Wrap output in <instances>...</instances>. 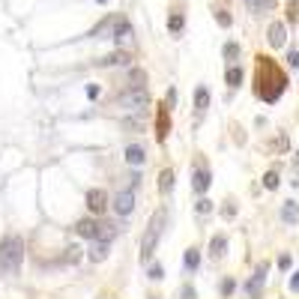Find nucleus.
Returning a JSON list of instances; mask_svg holds the SVG:
<instances>
[{
	"mask_svg": "<svg viewBox=\"0 0 299 299\" xmlns=\"http://www.w3.org/2000/svg\"><path fill=\"white\" fill-rule=\"evenodd\" d=\"M165 222H168V210L162 207V210H156V215L150 218L147 233H144V240H141V261H144V264L153 257V251H156L158 240H162V233H165Z\"/></svg>",
	"mask_w": 299,
	"mask_h": 299,
	"instance_id": "nucleus-1",
	"label": "nucleus"
},
{
	"mask_svg": "<svg viewBox=\"0 0 299 299\" xmlns=\"http://www.w3.org/2000/svg\"><path fill=\"white\" fill-rule=\"evenodd\" d=\"M24 261V243L18 236H9L0 243V269L3 272H18V266Z\"/></svg>",
	"mask_w": 299,
	"mask_h": 299,
	"instance_id": "nucleus-2",
	"label": "nucleus"
},
{
	"mask_svg": "<svg viewBox=\"0 0 299 299\" xmlns=\"http://www.w3.org/2000/svg\"><path fill=\"white\" fill-rule=\"evenodd\" d=\"M117 105L123 108V111H144V108L150 105V93H147V87H129L117 99Z\"/></svg>",
	"mask_w": 299,
	"mask_h": 299,
	"instance_id": "nucleus-3",
	"label": "nucleus"
},
{
	"mask_svg": "<svg viewBox=\"0 0 299 299\" xmlns=\"http://www.w3.org/2000/svg\"><path fill=\"white\" fill-rule=\"evenodd\" d=\"M210 183H212V176H210V168H204V165H197L192 171V189L197 194H204L207 189H210Z\"/></svg>",
	"mask_w": 299,
	"mask_h": 299,
	"instance_id": "nucleus-4",
	"label": "nucleus"
},
{
	"mask_svg": "<svg viewBox=\"0 0 299 299\" xmlns=\"http://www.w3.org/2000/svg\"><path fill=\"white\" fill-rule=\"evenodd\" d=\"M114 210L120 215H132V210H135V189H126V192L117 194L114 197Z\"/></svg>",
	"mask_w": 299,
	"mask_h": 299,
	"instance_id": "nucleus-5",
	"label": "nucleus"
},
{
	"mask_svg": "<svg viewBox=\"0 0 299 299\" xmlns=\"http://www.w3.org/2000/svg\"><path fill=\"white\" fill-rule=\"evenodd\" d=\"M87 207H90V212H102L108 210V194H105V189H90L87 192Z\"/></svg>",
	"mask_w": 299,
	"mask_h": 299,
	"instance_id": "nucleus-6",
	"label": "nucleus"
},
{
	"mask_svg": "<svg viewBox=\"0 0 299 299\" xmlns=\"http://www.w3.org/2000/svg\"><path fill=\"white\" fill-rule=\"evenodd\" d=\"M111 36H114V42L123 48V45H129V42L135 39V30H132V24H129V21H120V18H117V24H114V33H111Z\"/></svg>",
	"mask_w": 299,
	"mask_h": 299,
	"instance_id": "nucleus-7",
	"label": "nucleus"
},
{
	"mask_svg": "<svg viewBox=\"0 0 299 299\" xmlns=\"http://www.w3.org/2000/svg\"><path fill=\"white\" fill-rule=\"evenodd\" d=\"M75 233L84 236V240H96V236H99V222H96V218H81V222L75 225Z\"/></svg>",
	"mask_w": 299,
	"mask_h": 299,
	"instance_id": "nucleus-8",
	"label": "nucleus"
},
{
	"mask_svg": "<svg viewBox=\"0 0 299 299\" xmlns=\"http://www.w3.org/2000/svg\"><path fill=\"white\" fill-rule=\"evenodd\" d=\"M123 158L132 165V168H141L144 162H147V153H144V147H138V144H129L126 153H123Z\"/></svg>",
	"mask_w": 299,
	"mask_h": 299,
	"instance_id": "nucleus-9",
	"label": "nucleus"
},
{
	"mask_svg": "<svg viewBox=\"0 0 299 299\" xmlns=\"http://www.w3.org/2000/svg\"><path fill=\"white\" fill-rule=\"evenodd\" d=\"M284 39H287V30H284L282 21H275V24H269V45L272 48H282Z\"/></svg>",
	"mask_w": 299,
	"mask_h": 299,
	"instance_id": "nucleus-10",
	"label": "nucleus"
},
{
	"mask_svg": "<svg viewBox=\"0 0 299 299\" xmlns=\"http://www.w3.org/2000/svg\"><path fill=\"white\" fill-rule=\"evenodd\" d=\"M266 272H269V266H266V264H261V266H257V272H254V278H251V282L246 284V290L251 293V296H257V293H261V284H264Z\"/></svg>",
	"mask_w": 299,
	"mask_h": 299,
	"instance_id": "nucleus-11",
	"label": "nucleus"
},
{
	"mask_svg": "<svg viewBox=\"0 0 299 299\" xmlns=\"http://www.w3.org/2000/svg\"><path fill=\"white\" fill-rule=\"evenodd\" d=\"M99 66H129V54L120 48V51H111L108 57L99 60Z\"/></svg>",
	"mask_w": 299,
	"mask_h": 299,
	"instance_id": "nucleus-12",
	"label": "nucleus"
},
{
	"mask_svg": "<svg viewBox=\"0 0 299 299\" xmlns=\"http://www.w3.org/2000/svg\"><path fill=\"white\" fill-rule=\"evenodd\" d=\"M282 222L284 225H299V207L293 204V201H287L282 207Z\"/></svg>",
	"mask_w": 299,
	"mask_h": 299,
	"instance_id": "nucleus-13",
	"label": "nucleus"
},
{
	"mask_svg": "<svg viewBox=\"0 0 299 299\" xmlns=\"http://www.w3.org/2000/svg\"><path fill=\"white\" fill-rule=\"evenodd\" d=\"M114 24H117V18H105V21H102V24H99V27H93V39H108V36L114 33Z\"/></svg>",
	"mask_w": 299,
	"mask_h": 299,
	"instance_id": "nucleus-14",
	"label": "nucleus"
},
{
	"mask_svg": "<svg viewBox=\"0 0 299 299\" xmlns=\"http://www.w3.org/2000/svg\"><path fill=\"white\" fill-rule=\"evenodd\" d=\"M105 257H108V243H102V240H93L90 261H93V264H99V261H105Z\"/></svg>",
	"mask_w": 299,
	"mask_h": 299,
	"instance_id": "nucleus-15",
	"label": "nucleus"
},
{
	"mask_svg": "<svg viewBox=\"0 0 299 299\" xmlns=\"http://www.w3.org/2000/svg\"><path fill=\"white\" fill-rule=\"evenodd\" d=\"M194 108H197L201 114L210 108V90H207V87H197V90H194Z\"/></svg>",
	"mask_w": 299,
	"mask_h": 299,
	"instance_id": "nucleus-16",
	"label": "nucleus"
},
{
	"mask_svg": "<svg viewBox=\"0 0 299 299\" xmlns=\"http://www.w3.org/2000/svg\"><path fill=\"white\" fill-rule=\"evenodd\" d=\"M144 84H147V69L132 66V69H129V87H144Z\"/></svg>",
	"mask_w": 299,
	"mask_h": 299,
	"instance_id": "nucleus-17",
	"label": "nucleus"
},
{
	"mask_svg": "<svg viewBox=\"0 0 299 299\" xmlns=\"http://www.w3.org/2000/svg\"><path fill=\"white\" fill-rule=\"evenodd\" d=\"M117 233H120V228H117L114 222H108V225H99V236H96V240H102V243H111Z\"/></svg>",
	"mask_w": 299,
	"mask_h": 299,
	"instance_id": "nucleus-18",
	"label": "nucleus"
},
{
	"mask_svg": "<svg viewBox=\"0 0 299 299\" xmlns=\"http://www.w3.org/2000/svg\"><path fill=\"white\" fill-rule=\"evenodd\" d=\"M171 189H174V171H162L158 174V192L168 194Z\"/></svg>",
	"mask_w": 299,
	"mask_h": 299,
	"instance_id": "nucleus-19",
	"label": "nucleus"
},
{
	"mask_svg": "<svg viewBox=\"0 0 299 299\" xmlns=\"http://www.w3.org/2000/svg\"><path fill=\"white\" fill-rule=\"evenodd\" d=\"M228 251V240L225 236H212V243H210V254L212 257H222Z\"/></svg>",
	"mask_w": 299,
	"mask_h": 299,
	"instance_id": "nucleus-20",
	"label": "nucleus"
},
{
	"mask_svg": "<svg viewBox=\"0 0 299 299\" xmlns=\"http://www.w3.org/2000/svg\"><path fill=\"white\" fill-rule=\"evenodd\" d=\"M225 81H228V87H240V84H243V69H240V66H230L228 75H225Z\"/></svg>",
	"mask_w": 299,
	"mask_h": 299,
	"instance_id": "nucleus-21",
	"label": "nucleus"
},
{
	"mask_svg": "<svg viewBox=\"0 0 299 299\" xmlns=\"http://www.w3.org/2000/svg\"><path fill=\"white\" fill-rule=\"evenodd\" d=\"M183 264H186V272H194V269H197V264H201L197 248H189V251H186V261H183Z\"/></svg>",
	"mask_w": 299,
	"mask_h": 299,
	"instance_id": "nucleus-22",
	"label": "nucleus"
},
{
	"mask_svg": "<svg viewBox=\"0 0 299 299\" xmlns=\"http://www.w3.org/2000/svg\"><path fill=\"white\" fill-rule=\"evenodd\" d=\"M158 141H165V135H168V108H162L158 111Z\"/></svg>",
	"mask_w": 299,
	"mask_h": 299,
	"instance_id": "nucleus-23",
	"label": "nucleus"
},
{
	"mask_svg": "<svg viewBox=\"0 0 299 299\" xmlns=\"http://www.w3.org/2000/svg\"><path fill=\"white\" fill-rule=\"evenodd\" d=\"M78 261H81V248H75V246H72V248H66V254H63V264H78Z\"/></svg>",
	"mask_w": 299,
	"mask_h": 299,
	"instance_id": "nucleus-24",
	"label": "nucleus"
},
{
	"mask_svg": "<svg viewBox=\"0 0 299 299\" xmlns=\"http://www.w3.org/2000/svg\"><path fill=\"white\" fill-rule=\"evenodd\" d=\"M183 24H186V18H183V15H171V18H168V30H171V33H180V30H183Z\"/></svg>",
	"mask_w": 299,
	"mask_h": 299,
	"instance_id": "nucleus-25",
	"label": "nucleus"
},
{
	"mask_svg": "<svg viewBox=\"0 0 299 299\" xmlns=\"http://www.w3.org/2000/svg\"><path fill=\"white\" fill-rule=\"evenodd\" d=\"M225 57H228V60H236V57H240V45H236V42H228V45H225Z\"/></svg>",
	"mask_w": 299,
	"mask_h": 299,
	"instance_id": "nucleus-26",
	"label": "nucleus"
},
{
	"mask_svg": "<svg viewBox=\"0 0 299 299\" xmlns=\"http://www.w3.org/2000/svg\"><path fill=\"white\" fill-rule=\"evenodd\" d=\"M264 186H266V189H275V186H278V174H275V171H269V174L264 176Z\"/></svg>",
	"mask_w": 299,
	"mask_h": 299,
	"instance_id": "nucleus-27",
	"label": "nucleus"
},
{
	"mask_svg": "<svg viewBox=\"0 0 299 299\" xmlns=\"http://www.w3.org/2000/svg\"><path fill=\"white\" fill-rule=\"evenodd\" d=\"M162 275H165V269H162L158 264H153V266H150V278H153V282H158Z\"/></svg>",
	"mask_w": 299,
	"mask_h": 299,
	"instance_id": "nucleus-28",
	"label": "nucleus"
},
{
	"mask_svg": "<svg viewBox=\"0 0 299 299\" xmlns=\"http://www.w3.org/2000/svg\"><path fill=\"white\" fill-rule=\"evenodd\" d=\"M215 18H218V24H222V27H230V15L225 12V9H222V12H215Z\"/></svg>",
	"mask_w": 299,
	"mask_h": 299,
	"instance_id": "nucleus-29",
	"label": "nucleus"
},
{
	"mask_svg": "<svg viewBox=\"0 0 299 299\" xmlns=\"http://www.w3.org/2000/svg\"><path fill=\"white\" fill-rule=\"evenodd\" d=\"M180 296H183V299H194V287H192V284H186V287L180 290Z\"/></svg>",
	"mask_w": 299,
	"mask_h": 299,
	"instance_id": "nucleus-30",
	"label": "nucleus"
},
{
	"mask_svg": "<svg viewBox=\"0 0 299 299\" xmlns=\"http://www.w3.org/2000/svg\"><path fill=\"white\" fill-rule=\"evenodd\" d=\"M210 210H212V204L207 201V197H204V201H197V212H210Z\"/></svg>",
	"mask_w": 299,
	"mask_h": 299,
	"instance_id": "nucleus-31",
	"label": "nucleus"
},
{
	"mask_svg": "<svg viewBox=\"0 0 299 299\" xmlns=\"http://www.w3.org/2000/svg\"><path fill=\"white\" fill-rule=\"evenodd\" d=\"M233 287H236V284H233V282L228 278V282L222 284V293H225V296H230V293H233Z\"/></svg>",
	"mask_w": 299,
	"mask_h": 299,
	"instance_id": "nucleus-32",
	"label": "nucleus"
},
{
	"mask_svg": "<svg viewBox=\"0 0 299 299\" xmlns=\"http://www.w3.org/2000/svg\"><path fill=\"white\" fill-rule=\"evenodd\" d=\"M287 60H290V66H293V69H299V51H290V54H287Z\"/></svg>",
	"mask_w": 299,
	"mask_h": 299,
	"instance_id": "nucleus-33",
	"label": "nucleus"
},
{
	"mask_svg": "<svg viewBox=\"0 0 299 299\" xmlns=\"http://www.w3.org/2000/svg\"><path fill=\"white\" fill-rule=\"evenodd\" d=\"M96 96H99V87H96V84H90V87H87V99H96Z\"/></svg>",
	"mask_w": 299,
	"mask_h": 299,
	"instance_id": "nucleus-34",
	"label": "nucleus"
},
{
	"mask_svg": "<svg viewBox=\"0 0 299 299\" xmlns=\"http://www.w3.org/2000/svg\"><path fill=\"white\" fill-rule=\"evenodd\" d=\"M290 290H299V272L293 275V278H290Z\"/></svg>",
	"mask_w": 299,
	"mask_h": 299,
	"instance_id": "nucleus-35",
	"label": "nucleus"
},
{
	"mask_svg": "<svg viewBox=\"0 0 299 299\" xmlns=\"http://www.w3.org/2000/svg\"><path fill=\"white\" fill-rule=\"evenodd\" d=\"M99 3H108V0H99Z\"/></svg>",
	"mask_w": 299,
	"mask_h": 299,
	"instance_id": "nucleus-36",
	"label": "nucleus"
}]
</instances>
